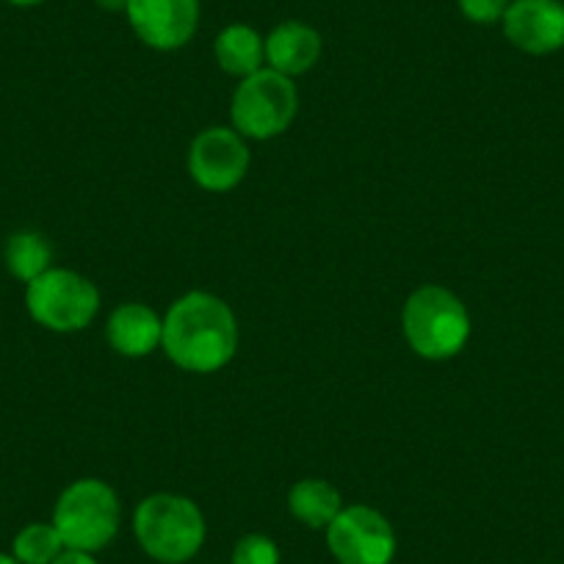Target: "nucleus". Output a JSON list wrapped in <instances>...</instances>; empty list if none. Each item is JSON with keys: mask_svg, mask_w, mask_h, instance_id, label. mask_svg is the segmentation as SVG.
<instances>
[{"mask_svg": "<svg viewBox=\"0 0 564 564\" xmlns=\"http://www.w3.org/2000/svg\"><path fill=\"white\" fill-rule=\"evenodd\" d=\"M166 357L192 373L221 371L238 351V318L208 291L183 294L164 316Z\"/></svg>", "mask_w": 564, "mask_h": 564, "instance_id": "nucleus-1", "label": "nucleus"}, {"mask_svg": "<svg viewBox=\"0 0 564 564\" xmlns=\"http://www.w3.org/2000/svg\"><path fill=\"white\" fill-rule=\"evenodd\" d=\"M133 531L150 558L159 564H183L203 547L205 518L192 498L155 492L135 507Z\"/></svg>", "mask_w": 564, "mask_h": 564, "instance_id": "nucleus-2", "label": "nucleus"}, {"mask_svg": "<svg viewBox=\"0 0 564 564\" xmlns=\"http://www.w3.org/2000/svg\"><path fill=\"white\" fill-rule=\"evenodd\" d=\"M401 327L410 349L423 360H452L470 338V316L454 291L423 285L404 302Z\"/></svg>", "mask_w": 564, "mask_h": 564, "instance_id": "nucleus-3", "label": "nucleus"}, {"mask_svg": "<svg viewBox=\"0 0 564 564\" xmlns=\"http://www.w3.org/2000/svg\"><path fill=\"white\" fill-rule=\"evenodd\" d=\"M122 523V507L111 485L100 479H78L58 496L53 525L69 551L97 553L111 545Z\"/></svg>", "mask_w": 564, "mask_h": 564, "instance_id": "nucleus-4", "label": "nucleus"}, {"mask_svg": "<svg viewBox=\"0 0 564 564\" xmlns=\"http://www.w3.org/2000/svg\"><path fill=\"white\" fill-rule=\"evenodd\" d=\"M296 108H300V95L294 80L276 69L263 67L249 78H241V84L236 86L230 119L243 139L265 141L291 128Z\"/></svg>", "mask_w": 564, "mask_h": 564, "instance_id": "nucleus-5", "label": "nucleus"}, {"mask_svg": "<svg viewBox=\"0 0 564 564\" xmlns=\"http://www.w3.org/2000/svg\"><path fill=\"white\" fill-rule=\"evenodd\" d=\"M25 307L31 318L51 333H80L100 313V291L78 271L47 269L29 282Z\"/></svg>", "mask_w": 564, "mask_h": 564, "instance_id": "nucleus-6", "label": "nucleus"}, {"mask_svg": "<svg viewBox=\"0 0 564 564\" xmlns=\"http://www.w3.org/2000/svg\"><path fill=\"white\" fill-rule=\"evenodd\" d=\"M327 545L338 564H390L395 556V531L382 512L351 503L327 525Z\"/></svg>", "mask_w": 564, "mask_h": 564, "instance_id": "nucleus-7", "label": "nucleus"}, {"mask_svg": "<svg viewBox=\"0 0 564 564\" xmlns=\"http://www.w3.org/2000/svg\"><path fill=\"white\" fill-rule=\"evenodd\" d=\"M249 148L236 128H205L188 148V175L205 192H230L247 177Z\"/></svg>", "mask_w": 564, "mask_h": 564, "instance_id": "nucleus-8", "label": "nucleus"}, {"mask_svg": "<svg viewBox=\"0 0 564 564\" xmlns=\"http://www.w3.org/2000/svg\"><path fill=\"white\" fill-rule=\"evenodd\" d=\"M128 23L153 51H181L199 25V0H128Z\"/></svg>", "mask_w": 564, "mask_h": 564, "instance_id": "nucleus-9", "label": "nucleus"}, {"mask_svg": "<svg viewBox=\"0 0 564 564\" xmlns=\"http://www.w3.org/2000/svg\"><path fill=\"white\" fill-rule=\"evenodd\" d=\"M501 23L507 40L529 56H547L564 47L562 0H512Z\"/></svg>", "mask_w": 564, "mask_h": 564, "instance_id": "nucleus-10", "label": "nucleus"}, {"mask_svg": "<svg viewBox=\"0 0 564 564\" xmlns=\"http://www.w3.org/2000/svg\"><path fill=\"white\" fill-rule=\"evenodd\" d=\"M108 344L117 355L139 360V357L153 355L164 340V318L153 307L141 305V302H128L119 305L108 316Z\"/></svg>", "mask_w": 564, "mask_h": 564, "instance_id": "nucleus-11", "label": "nucleus"}, {"mask_svg": "<svg viewBox=\"0 0 564 564\" xmlns=\"http://www.w3.org/2000/svg\"><path fill=\"white\" fill-rule=\"evenodd\" d=\"M318 56H322V34L307 23L289 20L265 36V62L271 69L289 78L305 75L307 69L316 67Z\"/></svg>", "mask_w": 564, "mask_h": 564, "instance_id": "nucleus-12", "label": "nucleus"}, {"mask_svg": "<svg viewBox=\"0 0 564 564\" xmlns=\"http://www.w3.org/2000/svg\"><path fill=\"white\" fill-rule=\"evenodd\" d=\"M216 62L232 78H249L252 73L263 69L265 40L252 25L232 23L216 36Z\"/></svg>", "mask_w": 564, "mask_h": 564, "instance_id": "nucleus-13", "label": "nucleus"}, {"mask_svg": "<svg viewBox=\"0 0 564 564\" xmlns=\"http://www.w3.org/2000/svg\"><path fill=\"white\" fill-rule=\"evenodd\" d=\"M289 509L300 523L311 529H327L344 509L338 487L324 479H302L291 487Z\"/></svg>", "mask_w": 564, "mask_h": 564, "instance_id": "nucleus-14", "label": "nucleus"}, {"mask_svg": "<svg viewBox=\"0 0 564 564\" xmlns=\"http://www.w3.org/2000/svg\"><path fill=\"white\" fill-rule=\"evenodd\" d=\"M53 247L42 232L34 230H20L14 232L7 241V265L12 271V276H18L20 282H34L36 276L45 274L47 269H53Z\"/></svg>", "mask_w": 564, "mask_h": 564, "instance_id": "nucleus-15", "label": "nucleus"}, {"mask_svg": "<svg viewBox=\"0 0 564 564\" xmlns=\"http://www.w3.org/2000/svg\"><path fill=\"white\" fill-rule=\"evenodd\" d=\"M64 551L62 534L53 523H29L18 531L12 556L23 564H53Z\"/></svg>", "mask_w": 564, "mask_h": 564, "instance_id": "nucleus-16", "label": "nucleus"}, {"mask_svg": "<svg viewBox=\"0 0 564 564\" xmlns=\"http://www.w3.org/2000/svg\"><path fill=\"white\" fill-rule=\"evenodd\" d=\"M230 564H280V547L265 534H247L232 547Z\"/></svg>", "mask_w": 564, "mask_h": 564, "instance_id": "nucleus-17", "label": "nucleus"}, {"mask_svg": "<svg viewBox=\"0 0 564 564\" xmlns=\"http://www.w3.org/2000/svg\"><path fill=\"white\" fill-rule=\"evenodd\" d=\"M512 0H459V12L476 25L501 23Z\"/></svg>", "mask_w": 564, "mask_h": 564, "instance_id": "nucleus-18", "label": "nucleus"}, {"mask_svg": "<svg viewBox=\"0 0 564 564\" xmlns=\"http://www.w3.org/2000/svg\"><path fill=\"white\" fill-rule=\"evenodd\" d=\"M53 564H97V558H95V553L69 551V547H64L62 556H58Z\"/></svg>", "mask_w": 564, "mask_h": 564, "instance_id": "nucleus-19", "label": "nucleus"}, {"mask_svg": "<svg viewBox=\"0 0 564 564\" xmlns=\"http://www.w3.org/2000/svg\"><path fill=\"white\" fill-rule=\"evenodd\" d=\"M102 12H124L128 9V0H95Z\"/></svg>", "mask_w": 564, "mask_h": 564, "instance_id": "nucleus-20", "label": "nucleus"}, {"mask_svg": "<svg viewBox=\"0 0 564 564\" xmlns=\"http://www.w3.org/2000/svg\"><path fill=\"white\" fill-rule=\"evenodd\" d=\"M7 3H12V7H20V9H29V7H40V3H45V0H7Z\"/></svg>", "mask_w": 564, "mask_h": 564, "instance_id": "nucleus-21", "label": "nucleus"}, {"mask_svg": "<svg viewBox=\"0 0 564 564\" xmlns=\"http://www.w3.org/2000/svg\"><path fill=\"white\" fill-rule=\"evenodd\" d=\"M0 564H23V562H18L14 556H7V553H0Z\"/></svg>", "mask_w": 564, "mask_h": 564, "instance_id": "nucleus-22", "label": "nucleus"}]
</instances>
